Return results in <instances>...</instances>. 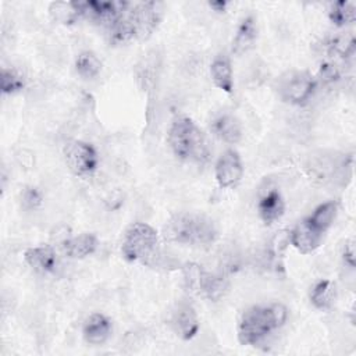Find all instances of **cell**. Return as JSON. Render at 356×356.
I'll return each mask as SVG.
<instances>
[{
	"label": "cell",
	"mask_w": 356,
	"mask_h": 356,
	"mask_svg": "<svg viewBox=\"0 0 356 356\" xmlns=\"http://www.w3.org/2000/svg\"><path fill=\"white\" fill-rule=\"evenodd\" d=\"M167 139L172 153L182 161L204 164L210 159V147L203 131L186 115L172 120Z\"/></svg>",
	"instance_id": "1"
},
{
	"label": "cell",
	"mask_w": 356,
	"mask_h": 356,
	"mask_svg": "<svg viewBox=\"0 0 356 356\" xmlns=\"http://www.w3.org/2000/svg\"><path fill=\"white\" fill-rule=\"evenodd\" d=\"M288 318L282 303L252 306L243 312L238 324V339L242 345H257L270 332L281 328Z\"/></svg>",
	"instance_id": "2"
},
{
	"label": "cell",
	"mask_w": 356,
	"mask_h": 356,
	"mask_svg": "<svg viewBox=\"0 0 356 356\" xmlns=\"http://www.w3.org/2000/svg\"><path fill=\"white\" fill-rule=\"evenodd\" d=\"M164 238L168 242L191 245V246H207L217 238V228L211 218L199 213H177L164 227Z\"/></svg>",
	"instance_id": "3"
},
{
	"label": "cell",
	"mask_w": 356,
	"mask_h": 356,
	"mask_svg": "<svg viewBox=\"0 0 356 356\" xmlns=\"http://www.w3.org/2000/svg\"><path fill=\"white\" fill-rule=\"evenodd\" d=\"M159 252V234L146 222H134L125 232L121 243V253L132 263L152 264Z\"/></svg>",
	"instance_id": "4"
},
{
	"label": "cell",
	"mask_w": 356,
	"mask_h": 356,
	"mask_svg": "<svg viewBox=\"0 0 356 356\" xmlns=\"http://www.w3.org/2000/svg\"><path fill=\"white\" fill-rule=\"evenodd\" d=\"M317 79L305 70H291L284 72L277 81L280 97L291 104L303 106L314 95Z\"/></svg>",
	"instance_id": "5"
},
{
	"label": "cell",
	"mask_w": 356,
	"mask_h": 356,
	"mask_svg": "<svg viewBox=\"0 0 356 356\" xmlns=\"http://www.w3.org/2000/svg\"><path fill=\"white\" fill-rule=\"evenodd\" d=\"M184 282L189 292L206 296L209 299H218L222 296L227 284L221 277L207 273L197 263H186L182 267Z\"/></svg>",
	"instance_id": "6"
},
{
	"label": "cell",
	"mask_w": 356,
	"mask_h": 356,
	"mask_svg": "<svg viewBox=\"0 0 356 356\" xmlns=\"http://www.w3.org/2000/svg\"><path fill=\"white\" fill-rule=\"evenodd\" d=\"M64 160L67 167L76 177L92 175L99 165V156L96 149L83 140L71 139L63 147Z\"/></svg>",
	"instance_id": "7"
},
{
	"label": "cell",
	"mask_w": 356,
	"mask_h": 356,
	"mask_svg": "<svg viewBox=\"0 0 356 356\" xmlns=\"http://www.w3.org/2000/svg\"><path fill=\"white\" fill-rule=\"evenodd\" d=\"M163 15V4L159 1L131 3L128 18L135 39H147L157 28Z\"/></svg>",
	"instance_id": "8"
},
{
	"label": "cell",
	"mask_w": 356,
	"mask_h": 356,
	"mask_svg": "<svg viewBox=\"0 0 356 356\" xmlns=\"http://www.w3.org/2000/svg\"><path fill=\"white\" fill-rule=\"evenodd\" d=\"M216 181L220 188H232L243 177V164L241 156L234 149H227L218 157L214 167Z\"/></svg>",
	"instance_id": "9"
},
{
	"label": "cell",
	"mask_w": 356,
	"mask_h": 356,
	"mask_svg": "<svg viewBox=\"0 0 356 356\" xmlns=\"http://www.w3.org/2000/svg\"><path fill=\"white\" fill-rule=\"evenodd\" d=\"M172 331L184 341L192 339L199 331V318L192 305L179 303L170 317Z\"/></svg>",
	"instance_id": "10"
},
{
	"label": "cell",
	"mask_w": 356,
	"mask_h": 356,
	"mask_svg": "<svg viewBox=\"0 0 356 356\" xmlns=\"http://www.w3.org/2000/svg\"><path fill=\"white\" fill-rule=\"evenodd\" d=\"M321 232L316 231L306 218L300 220L289 232L291 245L302 254H309L314 252L323 241Z\"/></svg>",
	"instance_id": "11"
},
{
	"label": "cell",
	"mask_w": 356,
	"mask_h": 356,
	"mask_svg": "<svg viewBox=\"0 0 356 356\" xmlns=\"http://www.w3.org/2000/svg\"><path fill=\"white\" fill-rule=\"evenodd\" d=\"M26 264L40 274H51L58 267V259L51 246L40 245L28 248L24 253Z\"/></svg>",
	"instance_id": "12"
},
{
	"label": "cell",
	"mask_w": 356,
	"mask_h": 356,
	"mask_svg": "<svg viewBox=\"0 0 356 356\" xmlns=\"http://www.w3.org/2000/svg\"><path fill=\"white\" fill-rule=\"evenodd\" d=\"M257 211L266 225H271L282 217L285 211V202L277 188H270L259 197Z\"/></svg>",
	"instance_id": "13"
},
{
	"label": "cell",
	"mask_w": 356,
	"mask_h": 356,
	"mask_svg": "<svg viewBox=\"0 0 356 356\" xmlns=\"http://www.w3.org/2000/svg\"><path fill=\"white\" fill-rule=\"evenodd\" d=\"M111 320L103 313H92L83 323L82 335L90 345H102L111 335Z\"/></svg>",
	"instance_id": "14"
},
{
	"label": "cell",
	"mask_w": 356,
	"mask_h": 356,
	"mask_svg": "<svg viewBox=\"0 0 356 356\" xmlns=\"http://www.w3.org/2000/svg\"><path fill=\"white\" fill-rule=\"evenodd\" d=\"M97 238L93 234L83 232L63 241L61 250L70 259H85L93 254L97 249Z\"/></svg>",
	"instance_id": "15"
},
{
	"label": "cell",
	"mask_w": 356,
	"mask_h": 356,
	"mask_svg": "<svg viewBox=\"0 0 356 356\" xmlns=\"http://www.w3.org/2000/svg\"><path fill=\"white\" fill-rule=\"evenodd\" d=\"M211 131L222 142L235 145L242 139V127L236 117L224 113L217 115L211 122Z\"/></svg>",
	"instance_id": "16"
},
{
	"label": "cell",
	"mask_w": 356,
	"mask_h": 356,
	"mask_svg": "<svg viewBox=\"0 0 356 356\" xmlns=\"http://www.w3.org/2000/svg\"><path fill=\"white\" fill-rule=\"evenodd\" d=\"M210 75L214 85L225 93H231L234 89L232 65L231 60L225 53H220L214 57L210 64Z\"/></svg>",
	"instance_id": "17"
},
{
	"label": "cell",
	"mask_w": 356,
	"mask_h": 356,
	"mask_svg": "<svg viewBox=\"0 0 356 356\" xmlns=\"http://www.w3.org/2000/svg\"><path fill=\"white\" fill-rule=\"evenodd\" d=\"M257 40V24L253 15L245 17L238 29L236 35L232 40V53L235 54H243L248 50H250Z\"/></svg>",
	"instance_id": "18"
},
{
	"label": "cell",
	"mask_w": 356,
	"mask_h": 356,
	"mask_svg": "<svg viewBox=\"0 0 356 356\" xmlns=\"http://www.w3.org/2000/svg\"><path fill=\"white\" fill-rule=\"evenodd\" d=\"M338 213V203L334 200L321 203L314 209V211L306 217L309 224L318 232L324 234L334 222Z\"/></svg>",
	"instance_id": "19"
},
{
	"label": "cell",
	"mask_w": 356,
	"mask_h": 356,
	"mask_svg": "<svg viewBox=\"0 0 356 356\" xmlns=\"http://www.w3.org/2000/svg\"><path fill=\"white\" fill-rule=\"evenodd\" d=\"M337 299V286L330 280L317 281L310 291V302L314 307L325 310L330 309Z\"/></svg>",
	"instance_id": "20"
},
{
	"label": "cell",
	"mask_w": 356,
	"mask_h": 356,
	"mask_svg": "<svg viewBox=\"0 0 356 356\" xmlns=\"http://www.w3.org/2000/svg\"><path fill=\"white\" fill-rule=\"evenodd\" d=\"M75 71L78 72L79 76L85 79H92L100 74L102 61L90 50L81 51L75 58Z\"/></svg>",
	"instance_id": "21"
},
{
	"label": "cell",
	"mask_w": 356,
	"mask_h": 356,
	"mask_svg": "<svg viewBox=\"0 0 356 356\" xmlns=\"http://www.w3.org/2000/svg\"><path fill=\"white\" fill-rule=\"evenodd\" d=\"M328 18L337 26L352 24L356 18V7L352 1H345V0L335 1L330 7Z\"/></svg>",
	"instance_id": "22"
},
{
	"label": "cell",
	"mask_w": 356,
	"mask_h": 356,
	"mask_svg": "<svg viewBox=\"0 0 356 356\" xmlns=\"http://www.w3.org/2000/svg\"><path fill=\"white\" fill-rule=\"evenodd\" d=\"M1 92L4 95H13L24 89L25 79L19 71L15 68H7L4 67L1 70Z\"/></svg>",
	"instance_id": "23"
},
{
	"label": "cell",
	"mask_w": 356,
	"mask_h": 356,
	"mask_svg": "<svg viewBox=\"0 0 356 356\" xmlns=\"http://www.w3.org/2000/svg\"><path fill=\"white\" fill-rule=\"evenodd\" d=\"M49 11L54 19L63 24H72L79 18L72 1H54L49 6Z\"/></svg>",
	"instance_id": "24"
},
{
	"label": "cell",
	"mask_w": 356,
	"mask_h": 356,
	"mask_svg": "<svg viewBox=\"0 0 356 356\" xmlns=\"http://www.w3.org/2000/svg\"><path fill=\"white\" fill-rule=\"evenodd\" d=\"M43 202L42 192L36 186H25L21 192V204L26 210L38 209Z\"/></svg>",
	"instance_id": "25"
},
{
	"label": "cell",
	"mask_w": 356,
	"mask_h": 356,
	"mask_svg": "<svg viewBox=\"0 0 356 356\" xmlns=\"http://www.w3.org/2000/svg\"><path fill=\"white\" fill-rule=\"evenodd\" d=\"M318 75H320L321 81H324L325 83H334L341 78V71L337 64H334L331 61H324L320 65Z\"/></svg>",
	"instance_id": "26"
},
{
	"label": "cell",
	"mask_w": 356,
	"mask_h": 356,
	"mask_svg": "<svg viewBox=\"0 0 356 356\" xmlns=\"http://www.w3.org/2000/svg\"><path fill=\"white\" fill-rule=\"evenodd\" d=\"M343 260L345 263L349 266V267H355V248H353V242L349 241L346 245H345V249H343Z\"/></svg>",
	"instance_id": "27"
},
{
	"label": "cell",
	"mask_w": 356,
	"mask_h": 356,
	"mask_svg": "<svg viewBox=\"0 0 356 356\" xmlns=\"http://www.w3.org/2000/svg\"><path fill=\"white\" fill-rule=\"evenodd\" d=\"M227 1H209V6H210V8H213L214 11H217V13H222V11H225V8H227Z\"/></svg>",
	"instance_id": "28"
}]
</instances>
